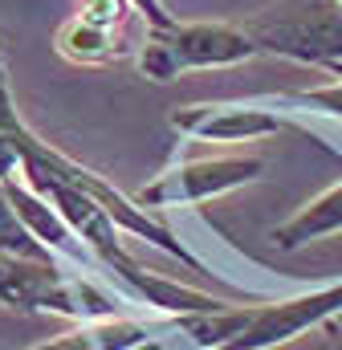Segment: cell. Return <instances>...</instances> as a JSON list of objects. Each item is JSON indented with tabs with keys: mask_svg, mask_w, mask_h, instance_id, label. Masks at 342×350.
I'll return each mask as SVG.
<instances>
[{
	"mask_svg": "<svg viewBox=\"0 0 342 350\" xmlns=\"http://www.w3.org/2000/svg\"><path fill=\"white\" fill-rule=\"evenodd\" d=\"M334 314H342V281L339 285H326V289H314V293H302V297H289V301H273V306H253V310H245L241 330H237L233 338H224L216 350L281 347V342L298 338L302 330L330 322Z\"/></svg>",
	"mask_w": 342,
	"mask_h": 350,
	"instance_id": "277c9868",
	"label": "cell"
},
{
	"mask_svg": "<svg viewBox=\"0 0 342 350\" xmlns=\"http://www.w3.org/2000/svg\"><path fill=\"white\" fill-rule=\"evenodd\" d=\"M265 172V159L256 155H224V159H196L163 172L155 183H147L135 204L139 208H168V204H204L220 191H233L241 183H253Z\"/></svg>",
	"mask_w": 342,
	"mask_h": 350,
	"instance_id": "5b68a950",
	"label": "cell"
},
{
	"mask_svg": "<svg viewBox=\"0 0 342 350\" xmlns=\"http://www.w3.org/2000/svg\"><path fill=\"white\" fill-rule=\"evenodd\" d=\"M159 326L155 322H131V318H90L78 330H66L33 350H131L147 342Z\"/></svg>",
	"mask_w": 342,
	"mask_h": 350,
	"instance_id": "9c48e42d",
	"label": "cell"
},
{
	"mask_svg": "<svg viewBox=\"0 0 342 350\" xmlns=\"http://www.w3.org/2000/svg\"><path fill=\"white\" fill-rule=\"evenodd\" d=\"M57 53L78 66H106V62H122L131 53V41H127V29H102L74 16L57 33Z\"/></svg>",
	"mask_w": 342,
	"mask_h": 350,
	"instance_id": "30bf717a",
	"label": "cell"
},
{
	"mask_svg": "<svg viewBox=\"0 0 342 350\" xmlns=\"http://www.w3.org/2000/svg\"><path fill=\"white\" fill-rule=\"evenodd\" d=\"M131 350H168L159 338H147V342H139V347H131Z\"/></svg>",
	"mask_w": 342,
	"mask_h": 350,
	"instance_id": "4fadbf2b",
	"label": "cell"
},
{
	"mask_svg": "<svg viewBox=\"0 0 342 350\" xmlns=\"http://www.w3.org/2000/svg\"><path fill=\"white\" fill-rule=\"evenodd\" d=\"M131 4H135V12L147 16L151 29H171V25H175V16L163 8V0H131Z\"/></svg>",
	"mask_w": 342,
	"mask_h": 350,
	"instance_id": "7c38bea8",
	"label": "cell"
},
{
	"mask_svg": "<svg viewBox=\"0 0 342 350\" xmlns=\"http://www.w3.org/2000/svg\"><path fill=\"white\" fill-rule=\"evenodd\" d=\"M0 253H8V257H25V261H53V253H49V249L29 232V224L16 216L4 179H0Z\"/></svg>",
	"mask_w": 342,
	"mask_h": 350,
	"instance_id": "8fae6325",
	"label": "cell"
},
{
	"mask_svg": "<svg viewBox=\"0 0 342 350\" xmlns=\"http://www.w3.org/2000/svg\"><path fill=\"white\" fill-rule=\"evenodd\" d=\"M16 175H21V183L41 179V175H57V179L82 183V187H90V191L106 204V212L118 220V228H127V232H135V237L159 245L163 253L179 257L183 265L200 269V261L171 237L168 228L147 216V208H139L135 200H127L122 191H114L102 175L86 172L82 163H74V159H66L62 151H53L49 143H41V139L21 122L16 102H12V90H8V70H4V57H0V179H16Z\"/></svg>",
	"mask_w": 342,
	"mask_h": 350,
	"instance_id": "6da1fadb",
	"label": "cell"
},
{
	"mask_svg": "<svg viewBox=\"0 0 342 350\" xmlns=\"http://www.w3.org/2000/svg\"><path fill=\"white\" fill-rule=\"evenodd\" d=\"M171 126L192 135V139H212V143H241V139H261L277 135L281 118L269 110H256L245 102H208V106H183L171 114Z\"/></svg>",
	"mask_w": 342,
	"mask_h": 350,
	"instance_id": "52a82bcc",
	"label": "cell"
},
{
	"mask_svg": "<svg viewBox=\"0 0 342 350\" xmlns=\"http://www.w3.org/2000/svg\"><path fill=\"white\" fill-rule=\"evenodd\" d=\"M0 306L49 310L66 318H110V301L90 285L66 281L53 261H25L0 253Z\"/></svg>",
	"mask_w": 342,
	"mask_h": 350,
	"instance_id": "3957f363",
	"label": "cell"
},
{
	"mask_svg": "<svg viewBox=\"0 0 342 350\" xmlns=\"http://www.w3.org/2000/svg\"><path fill=\"white\" fill-rule=\"evenodd\" d=\"M261 53L249 29L224 25V21H200V25H171L147 29V41L139 49V70L151 82H171L183 70H208V66H237Z\"/></svg>",
	"mask_w": 342,
	"mask_h": 350,
	"instance_id": "7a4b0ae2",
	"label": "cell"
},
{
	"mask_svg": "<svg viewBox=\"0 0 342 350\" xmlns=\"http://www.w3.org/2000/svg\"><path fill=\"white\" fill-rule=\"evenodd\" d=\"M249 33L269 53H285L342 74V4H318L314 12H293L277 25H256Z\"/></svg>",
	"mask_w": 342,
	"mask_h": 350,
	"instance_id": "8992f818",
	"label": "cell"
},
{
	"mask_svg": "<svg viewBox=\"0 0 342 350\" xmlns=\"http://www.w3.org/2000/svg\"><path fill=\"white\" fill-rule=\"evenodd\" d=\"M334 232H342V183L326 187L306 208H298L285 224H277L273 228V245L293 253V249H302L310 241H322V237H334Z\"/></svg>",
	"mask_w": 342,
	"mask_h": 350,
	"instance_id": "ba28073f",
	"label": "cell"
},
{
	"mask_svg": "<svg viewBox=\"0 0 342 350\" xmlns=\"http://www.w3.org/2000/svg\"><path fill=\"white\" fill-rule=\"evenodd\" d=\"M339 4H342V0H339Z\"/></svg>",
	"mask_w": 342,
	"mask_h": 350,
	"instance_id": "5bb4252c",
	"label": "cell"
}]
</instances>
